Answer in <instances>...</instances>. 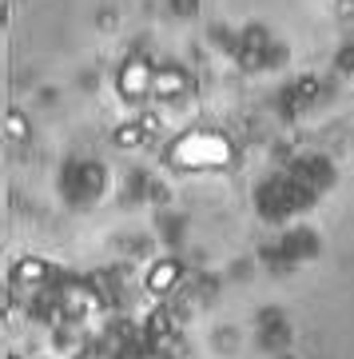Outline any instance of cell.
Wrapping results in <instances>:
<instances>
[{"mask_svg": "<svg viewBox=\"0 0 354 359\" xmlns=\"http://www.w3.org/2000/svg\"><path fill=\"white\" fill-rule=\"evenodd\" d=\"M120 80H123V92H132V96H139V92H144V88H148L151 80H155V72H151L148 64H128Z\"/></svg>", "mask_w": 354, "mask_h": 359, "instance_id": "6da1fadb", "label": "cell"}, {"mask_svg": "<svg viewBox=\"0 0 354 359\" xmlns=\"http://www.w3.org/2000/svg\"><path fill=\"white\" fill-rule=\"evenodd\" d=\"M183 84H187V76L176 68H164V72H155V80H151V88L160 92V96H179L183 92Z\"/></svg>", "mask_w": 354, "mask_h": 359, "instance_id": "7a4b0ae2", "label": "cell"}, {"mask_svg": "<svg viewBox=\"0 0 354 359\" xmlns=\"http://www.w3.org/2000/svg\"><path fill=\"white\" fill-rule=\"evenodd\" d=\"M176 279H179V268L171 260H164V263H155V268H151L148 288L151 291H167V288H176Z\"/></svg>", "mask_w": 354, "mask_h": 359, "instance_id": "3957f363", "label": "cell"}, {"mask_svg": "<svg viewBox=\"0 0 354 359\" xmlns=\"http://www.w3.org/2000/svg\"><path fill=\"white\" fill-rule=\"evenodd\" d=\"M148 132H151L148 124H128V128H120V132H116V140H120L123 148H139V144L148 140Z\"/></svg>", "mask_w": 354, "mask_h": 359, "instance_id": "277c9868", "label": "cell"}, {"mask_svg": "<svg viewBox=\"0 0 354 359\" xmlns=\"http://www.w3.org/2000/svg\"><path fill=\"white\" fill-rule=\"evenodd\" d=\"M20 276H24L28 284H36V279H44V263H36V260L20 263Z\"/></svg>", "mask_w": 354, "mask_h": 359, "instance_id": "5b68a950", "label": "cell"}, {"mask_svg": "<svg viewBox=\"0 0 354 359\" xmlns=\"http://www.w3.org/2000/svg\"><path fill=\"white\" fill-rule=\"evenodd\" d=\"M8 132H13L16 140H20V136L28 132V124H24V116H20V112H13V116H8Z\"/></svg>", "mask_w": 354, "mask_h": 359, "instance_id": "8992f818", "label": "cell"}, {"mask_svg": "<svg viewBox=\"0 0 354 359\" xmlns=\"http://www.w3.org/2000/svg\"><path fill=\"white\" fill-rule=\"evenodd\" d=\"M100 28H104V32H111V28H116V16L104 13V16H100Z\"/></svg>", "mask_w": 354, "mask_h": 359, "instance_id": "52a82bcc", "label": "cell"}, {"mask_svg": "<svg viewBox=\"0 0 354 359\" xmlns=\"http://www.w3.org/2000/svg\"><path fill=\"white\" fill-rule=\"evenodd\" d=\"M339 13L342 16H354V0H339Z\"/></svg>", "mask_w": 354, "mask_h": 359, "instance_id": "ba28073f", "label": "cell"}, {"mask_svg": "<svg viewBox=\"0 0 354 359\" xmlns=\"http://www.w3.org/2000/svg\"><path fill=\"white\" fill-rule=\"evenodd\" d=\"M176 8H179V13H191V8H195V0H176Z\"/></svg>", "mask_w": 354, "mask_h": 359, "instance_id": "9c48e42d", "label": "cell"}]
</instances>
